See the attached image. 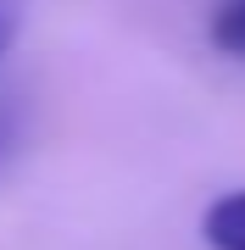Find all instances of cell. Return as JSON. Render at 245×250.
Segmentation results:
<instances>
[{
	"label": "cell",
	"mask_w": 245,
	"mask_h": 250,
	"mask_svg": "<svg viewBox=\"0 0 245 250\" xmlns=\"http://www.w3.org/2000/svg\"><path fill=\"white\" fill-rule=\"evenodd\" d=\"M200 233H206L212 250H245V189L212 200L206 217H200Z\"/></svg>",
	"instance_id": "obj_1"
},
{
	"label": "cell",
	"mask_w": 245,
	"mask_h": 250,
	"mask_svg": "<svg viewBox=\"0 0 245 250\" xmlns=\"http://www.w3.org/2000/svg\"><path fill=\"white\" fill-rule=\"evenodd\" d=\"M212 45L223 56H240L245 62V0H223L212 11Z\"/></svg>",
	"instance_id": "obj_2"
},
{
	"label": "cell",
	"mask_w": 245,
	"mask_h": 250,
	"mask_svg": "<svg viewBox=\"0 0 245 250\" xmlns=\"http://www.w3.org/2000/svg\"><path fill=\"white\" fill-rule=\"evenodd\" d=\"M17 28H22V0H0V56L11 50Z\"/></svg>",
	"instance_id": "obj_4"
},
{
	"label": "cell",
	"mask_w": 245,
	"mask_h": 250,
	"mask_svg": "<svg viewBox=\"0 0 245 250\" xmlns=\"http://www.w3.org/2000/svg\"><path fill=\"white\" fill-rule=\"evenodd\" d=\"M17 150H22V111H17L11 95H0V178H6L11 161H17Z\"/></svg>",
	"instance_id": "obj_3"
}]
</instances>
